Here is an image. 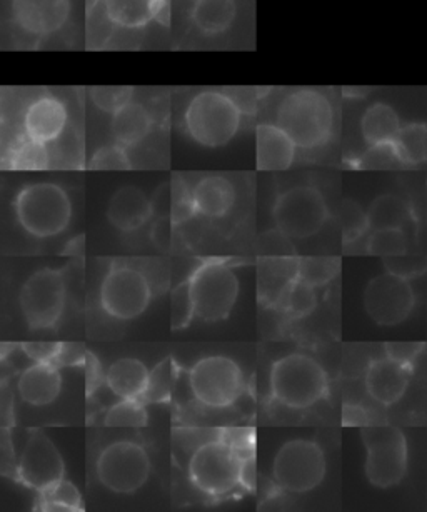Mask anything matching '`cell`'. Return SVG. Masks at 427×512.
Listing matches in <instances>:
<instances>
[{"label": "cell", "instance_id": "cell-1", "mask_svg": "<svg viewBox=\"0 0 427 512\" xmlns=\"http://www.w3.org/2000/svg\"><path fill=\"white\" fill-rule=\"evenodd\" d=\"M276 124L289 134L302 151L326 146L334 129V107L326 94L314 89H297L282 97Z\"/></svg>", "mask_w": 427, "mask_h": 512}, {"label": "cell", "instance_id": "cell-2", "mask_svg": "<svg viewBox=\"0 0 427 512\" xmlns=\"http://www.w3.org/2000/svg\"><path fill=\"white\" fill-rule=\"evenodd\" d=\"M242 109L234 97L219 91H202L192 97L184 112V127L199 146H226L241 129Z\"/></svg>", "mask_w": 427, "mask_h": 512}, {"label": "cell", "instance_id": "cell-3", "mask_svg": "<svg viewBox=\"0 0 427 512\" xmlns=\"http://www.w3.org/2000/svg\"><path fill=\"white\" fill-rule=\"evenodd\" d=\"M329 381L324 367L306 354H289L271 369L272 397L282 406L307 409L327 396Z\"/></svg>", "mask_w": 427, "mask_h": 512}, {"label": "cell", "instance_id": "cell-4", "mask_svg": "<svg viewBox=\"0 0 427 512\" xmlns=\"http://www.w3.org/2000/svg\"><path fill=\"white\" fill-rule=\"evenodd\" d=\"M16 214L22 229L31 236H59L71 222V199L61 186L52 182L29 184L17 194Z\"/></svg>", "mask_w": 427, "mask_h": 512}, {"label": "cell", "instance_id": "cell-5", "mask_svg": "<svg viewBox=\"0 0 427 512\" xmlns=\"http://www.w3.org/2000/svg\"><path fill=\"white\" fill-rule=\"evenodd\" d=\"M366 446V476L372 486H397L407 471V441L401 429L391 424L369 422L361 427Z\"/></svg>", "mask_w": 427, "mask_h": 512}, {"label": "cell", "instance_id": "cell-6", "mask_svg": "<svg viewBox=\"0 0 427 512\" xmlns=\"http://www.w3.org/2000/svg\"><path fill=\"white\" fill-rule=\"evenodd\" d=\"M242 459L222 437L197 447L189 461L192 484L207 496H226L241 484Z\"/></svg>", "mask_w": 427, "mask_h": 512}, {"label": "cell", "instance_id": "cell-7", "mask_svg": "<svg viewBox=\"0 0 427 512\" xmlns=\"http://www.w3.org/2000/svg\"><path fill=\"white\" fill-rule=\"evenodd\" d=\"M327 462L317 442L309 439L287 441L274 457L272 474L277 486L292 494L316 489L326 477Z\"/></svg>", "mask_w": 427, "mask_h": 512}, {"label": "cell", "instance_id": "cell-8", "mask_svg": "<svg viewBox=\"0 0 427 512\" xmlns=\"http://www.w3.org/2000/svg\"><path fill=\"white\" fill-rule=\"evenodd\" d=\"M196 316L204 322L224 321L236 306L239 279L231 266L211 261L197 267L191 279Z\"/></svg>", "mask_w": 427, "mask_h": 512}, {"label": "cell", "instance_id": "cell-9", "mask_svg": "<svg viewBox=\"0 0 427 512\" xmlns=\"http://www.w3.org/2000/svg\"><path fill=\"white\" fill-rule=\"evenodd\" d=\"M22 316L31 329H52L61 321L66 307L67 286L62 269L34 272L21 291Z\"/></svg>", "mask_w": 427, "mask_h": 512}, {"label": "cell", "instance_id": "cell-10", "mask_svg": "<svg viewBox=\"0 0 427 512\" xmlns=\"http://www.w3.org/2000/svg\"><path fill=\"white\" fill-rule=\"evenodd\" d=\"M151 476V459L134 441H116L102 449L97 459V477L116 494H134Z\"/></svg>", "mask_w": 427, "mask_h": 512}, {"label": "cell", "instance_id": "cell-11", "mask_svg": "<svg viewBox=\"0 0 427 512\" xmlns=\"http://www.w3.org/2000/svg\"><path fill=\"white\" fill-rule=\"evenodd\" d=\"M272 214L282 234L301 241L321 231L329 217V209L316 187L296 186L277 197Z\"/></svg>", "mask_w": 427, "mask_h": 512}, {"label": "cell", "instance_id": "cell-12", "mask_svg": "<svg viewBox=\"0 0 427 512\" xmlns=\"http://www.w3.org/2000/svg\"><path fill=\"white\" fill-rule=\"evenodd\" d=\"M192 396L204 406L229 407L244 391V374L231 357L209 356L197 361L189 372Z\"/></svg>", "mask_w": 427, "mask_h": 512}, {"label": "cell", "instance_id": "cell-13", "mask_svg": "<svg viewBox=\"0 0 427 512\" xmlns=\"http://www.w3.org/2000/svg\"><path fill=\"white\" fill-rule=\"evenodd\" d=\"M151 301L149 279L136 267H111L102 281L101 306L114 319H136L147 311Z\"/></svg>", "mask_w": 427, "mask_h": 512}, {"label": "cell", "instance_id": "cell-14", "mask_svg": "<svg viewBox=\"0 0 427 512\" xmlns=\"http://www.w3.org/2000/svg\"><path fill=\"white\" fill-rule=\"evenodd\" d=\"M416 304L409 279L386 272L374 277L364 292V307L379 326H396L406 321Z\"/></svg>", "mask_w": 427, "mask_h": 512}, {"label": "cell", "instance_id": "cell-15", "mask_svg": "<svg viewBox=\"0 0 427 512\" xmlns=\"http://www.w3.org/2000/svg\"><path fill=\"white\" fill-rule=\"evenodd\" d=\"M64 459L56 444L42 431H32L27 439L17 476L26 486L42 492L64 479Z\"/></svg>", "mask_w": 427, "mask_h": 512}, {"label": "cell", "instance_id": "cell-16", "mask_svg": "<svg viewBox=\"0 0 427 512\" xmlns=\"http://www.w3.org/2000/svg\"><path fill=\"white\" fill-rule=\"evenodd\" d=\"M71 0H11L14 26L26 36H54L71 17Z\"/></svg>", "mask_w": 427, "mask_h": 512}, {"label": "cell", "instance_id": "cell-17", "mask_svg": "<svg viewBox=\"0 0 427 512\" xmlns=\"http://www.w3.org/2000/svg\"><path fill=\"white\" fill-rule=\"evenodd\" d=\"M69 122V112L61 99L41 96L26 107L22 116V132L34 141L52 144L61 139Z\"/></svg>", "mask_w": 427, "mask_h": 512}, {"label": "cell", "instance_id": "cell-18", "mask_svg": "<svg viewBox=\"0 0 427 512\" xmlns=\"http://www.w3.org/2000/svg\"><path fill=\"white\" fill-rule=\"evenodd\" d=\"M411 377L412 366L391 357H381L367 367V394L382 406H392L404 396Z\"/></svg>", "mask_w": 427, "mask_h": 512}, {"label": "cell", "instance_id": "cell-19", "mask_svg": "<svg viewBox=\"0 0 427 512\" xmlns=\"http://www.w3.org/2000/svg\"><path fill=\"white\" fill-rule=\"evenodd\" d=\"M256 147L259 171H287L296 159V142L276 122L257 126Z\"/></svg>", "mask_w": 427, "mask_h": 512}, {"label": "cell", "instance_id": "cell-20", "mask_svg": "<svg viewBox=\"0 0 427 512\" xmlns=\"http://www.w3.org/2000/svg\"><path fill=\"white\" fill-rule=\"evenodd\" d=\"M22 401L31 406H49L56 401L62 389V376L54 362H36L27 367L17 382Z\"/></svg>", "mask_w": 427, "mask_h": 512}, {"label": "cell", "instance_id": "cell-21", "mask_svg": "<svg viewBox=\"0 0 427 512\" xmlns=\"http://www.w3.org/2000/svg\"><path fill=\"white\" fill-rule=\"evenodd\" d=\"M299 277V259L294 256L262 257L259 264V297L269 306L282 304L289 287Z\"/></svg>", "mask_w": 427, "mask_h": 512}, {"label": "cell", "instance_id": "cell-22", "mask_svg": "<svg viewBox=\"0 0 427 512\" xmlns=\"http://www.w3.org/2000/svg\"><path fill=\"white\" fill-rule=\"evenodd\" d=\"M151 216V199L136 186L117 189L107 207V219L122 232L137 231Z\"/></svg>", "mask_w": 427, "mask_h": 512}, {"label": "cell", "instance_id": "cell-23", "mask_svg": "<svg viewBox=\"0 0 427 512\" xmlns=\"http://www.w3.org/2000/svg\"><path fill=\"white\" fill-rule=\"evenodd\" d=\"M167 0H102L104 14L112 26L137 31L157 21Z\"/></svg>", "mask_w": 427, "mask_h": 512}, {"label": "cell", "instance_id": "cell-24", "mask_svg": "<svg viewBox=\"0 0 427 512\" xmlns=\"http://www.w3.org/2000/svg\"><path fill=\"white\" fill-rule=\"evenodd\" d=\"M197 214L221 219L232 211L236 204V189L227 177L206 176L197 181L192 189Z\"/></svg>", "mask_w": 427, "mask_h": 512}, {"label": "cell", "instance_id": "cell-25", "mask_svg": "<svg viewBox=\"0 0 427 512\" xmlns=\"http://www.w3.org/2000/svg\"><path fill=\"white\" fill-rule=\"evenodd\" d=\"M154 126V117L141 102L131 101L112 114L111 129L117 144L134 147L141 144Z\"/></svg>", "mask_w": 427, "mask_h": 512}, {"label": "cell", "instance_id": "cell-26", "mask_svg": "<svg viewBox=\"0 0 427 512\" xmlns=\"http://www.w3.org/2000/svg\"><path fill=\"white\" fill-rule=\"evenodd\" d=\"M151 371L139 359H119L106 374L107 386L119 399H142Z\"/></svg>", "mask_w": 427, "mask_h": 512}, {"label": "cell", "instance_id": "cell-27", "mask_svg": "<svg viewBox=\"0 0 427 512\" xmlns=\"http://www.w3.org/2000/svg\"><path fill=\"white\" fill-rule=\"evenodd\" d=\"M401 127L397 112L386 102H374L362 114L361 132L367 146L392 144Z\"/></svg>", "mask_w": 427, "mask_h": 512}, {"label": "cell", "instance_id": "cell-28", "mask_svg": "<svg viewBox=\"0 0 427 512\" xmlns=\"http://www.w3.org/2000/svg\"><path fill=\"white\" fill-rule=\"evenodd\" d=\"M236 14V0H197L192 7L191 19L199 31L216 36L232 26Z\"/></svg>", "mask_w": 427, "mask_h": 512}, {"label": "cell", "instance_id": "cell-29", "mask_svg": "<svg viewBox=\"0 0 427 512\" xmlns=\"http://www.w3.org/2000/svg\"><path fill=\"white\" fill-rule=\"evenodd\" d=\"M367 219H369V229L372 231L404 229L411 224L412 211L402 197L384 194L372 202L367 211Z\"/></svg>", "mask_w": 427, "mask_h": 512}, {"label": "cell", "instance_id": "cell-30", "mask_svg": "<svg viewBox=\"0 0 427 512\" xmlns=\"http://www.w3.org/2000/svg\"><path fill=\"white\" fill-rule=\"evenodd\" d=\"M51 166V151L47 144L34 141L26 134L7 151L6 167L12 171H46Z\"/></svg>", "mask_w": 427, "mask_h": 512}, {"label": "cell", "instance_id": "cell-31", "mask_svg": "<svg viewBox=\"0 0 427 512\" xmlns=\"http://www.w3.org/2000/svg\"><path fill=\"white\" fill-rule=\"evenodd\" d=\"M394 149L402 166H421L427 161V126L424 122H411L401 127L394 139Z\"/></svg>", "mask_w": 427, "mask_h": 512}, {"label": "cell", "instance_id": "cell-32", "mask_svg": "<svg viewBox=\"0 0 427 512\" xmlns=\"http://www.w3.org/2000/svg\"><path fill=\"white\" fill-rule=\"evenodd\" d=\"M176 362L171 357L159 362L151 374L147 389L142 396V402H169L171 401L174 384H176Z\"/></svg>", "mask_w": 427, "mask_h": 512}, {"label": "cell", "instance_id": "cell-33", "mask_svg": "<svg viewBox=\"0 0 427 512\" xmlns=\"http://www.w3.org/2000/svg\"><path fill=\"white\" fill-rule=\"evenodd\" d=\"M341 261L334 257H302L299 259V279L311 286H326L337 276Z\"/></svg>", "mask_w": 427, "mask_h": 512}, {"label": "cell", "instance_id": "cell-34", "mask_svg": "<svg viewBox=\"0 0 427 512\" xmlns=\"http://www.w3.org/2000/svg\"><path fill=\"white\" fill-rule=\"evenodd\" d=\"M407 237L404 229H379L372 231L371 236L367 239L366 251L371 256L384 257L401 256L406 254Z\"/></svg>", "mask_w": 427, "mask_h": 512}, {"label": "cell", "instance_id": "cell-35", "mask_svg": "<svg viewBox=\"0 0 427 512\" xmlns=\"http://www.w3.org/2000/svg\"><path fill=\"white\" fill-rule=\"evenodd\" d=\"M281 306H284L287 314L294 319L309 316L317 306L316 287L297 277L294 284L289 287Z\"/></svg>", "mask_w": 427, "mask_h": 512}, {"label": "cell", "instance_id": "cell-36", "mask_svg": "<svg viewBox=\"0 0 427 512\" xmlns=\"http://www.w3.org/2000/svg\"><path fill=\"white\" fill-rule=\"evenodd\" d=\"M147 424V412L141 399H121L107 411V427L139 429Z\"/></svg>", "mask_w": 427, "mask_h": 512}, {"label": "cell", "instance_id": "cell-37", "mask_svg": "<svg viewBox=\"0 0 427 512\" xmlns=\"http://www.w3.org/2000/svg\"><path fill=\"white\" fill-rule=\"evenodd\" d=\"M42 496L41 507L46 511H79L82 509L81 494L71 482L62 479L46 491L39 492Z\"/></svg>", "mask_w": 427, "mask_h": 512}, {"label": "cell", "instance_id": "cell-38", "mask_svg": "<svg viewBox=\"0 0 427 512\" xmlns=\"http://www.w3.org/2000/svg\"><path fill=\"white\" fill-rule=\"evenodd\" d=\"M196 316V306L192 299L191 282L184 281L171 294L172 331H181L191 324Z\"/></svg>", "mask_w": 427, "mask_h": 512}, {"label": "cell", "instance_id": "cell-39", "mask_svg": "<svg viewBox=\"0 0 427 512\" xmlns=\"http://www.w3.org/2000/svg\"><path fill=\"white\" fill-rule=\"evenodd\" d=\"M339 221H341L342 237L346 244L356 242L369 229L367 212L362 211L361 206L351 199L342 202L341 209H339Z\"/></svg>", "mask_w": 427, "mask_h": 512}, {"label": "cell", "instance_id": "cell-40", "mask_svg": "<svg viewBox=\"0 0 427 512\" xmlns=\"http://www.w3.org/2000/svg\"><path fill=\"white\" fill-rule=\"evenodd\" d=\"M91 171H131L132 162L126 147L121 144H107L97 149L89 161Z\"/></svg>", "mask_w": 427, "mask_h": 512}, {"label": "cell", "instance_id": "cell-41", "mask_svg": "<svg viewBox=\"0 0 427 512\" xmlns=\"http://www.w3.org/2000/svg\"><path fill=\"white\" fill-rule=\"evenodd\" d=\"M357 167L364 171H391L402 167V162L397 157L394 144H377L369 146V149L357 159Z\"/></svg>", "mask_w": 427, "mask_h": 512}, {"label": "cell", "instance_id": "cell-42", "mask_svg": "<svg viewBox=\"0 0 427 512\" xmlns=\"http://www.w3.org/2000/svg\"><path fill=\"white\" fill-rule=\"evenodd\" d=\"M134 89L127 86H97L91 89L94 106L107 114H116L121 107L132 101Z\"/></svg>", "mask_w": 427, "mask_h": 512}, {"label": "cell", "instance_id": "cell-43", "mask_svg": "<svg viewBox=\"0 0 427 512\" xmlns=\"http://www.w3.org/2000/svg\"><path fill=\"white\" fill-rule=\"evenodd\" d=\"M384 266L387 272H392L396 276L404 279L421 276L426 271L427 261L424 257L414 256V254H401V256L384 257Z\"/></svg>", "mask_w": 427, "mask_h": 512}, {"label": "cell", "instance_id": "cell-44", "mask_svg": "<svg viewBox=\"0 0 427 512\" xmlns=\"http://www.w3.org/2000/svg\"><path fill=\"white\" fill-rule=\"evenodd\" d=\"M172 187H174V207H172L171 219L176 224H181L197 214L194 197H192V191H189L186 184L182 182L181 177H177L176 181L172 182Z\"/></svg>", "mask_w": 427, "mask_h": 512}, {"label": "cell", "instance_id": "cell-45", "mask_svg": "<svg viewBox=\"0 0 427 512\" xmlns=\"http://www.w3.org/2000/svg\"><path fill=\"white\" fill-rule=\"evenodd\" d=\"M261 254L264 257L294 256L289 237L277 231L267 232L261 239Z\"/></svg>", "mask_w": 427, "mask_h": 512}, {"label": "cell", "instance_id": "cell-46", "mask_svg": "<svg viewBox=\"0 0 427 512\" xmlns=\"http://www.w3.org/2000/svg\"><path fill=\"white\" fill-rule=\"evenodd\" d=\"M61 342H24L22 351L34 362H56Z\"/></svg>", "mask_w": 427, "mask_h": 512}, {"label": "cell", "instance_id": "cell-47", "mask_svg": "<svg viewBox=\"0 0 427 512\" xmlns=\"http://www.w3.org/2000/svg\"><path fill=\"white\" fill-rule=\"evenodd\" d=\"M384 347H386L387 357L412 366L414 361H416V357L424 349V344H421V342H387Z\"/></svg>", "mask_w": 427, "mask_h": 512}, {"label": "cell", "instance_id": "cell-48", "mask_svg": "<svg viewBox=\"0 0 427 512\" xmlns=\"http://www.w3.org/2000/svg\"><path fill=\"white\" fill-rule=\"evenodd\" d=\"M152 216L171 217L174 207V187L171 182H164L157 187L154 196L151 197Z\"/></svg>", "mask_w": 427, "mask_h": 512}, {"label": "cell", "instance_id": "cell-49", "mask_svg": "<svg viewBox=\"0 0 427 512\" xmlns=\"http://www.w3.org/2000/svg\"><path fill=\"white\" fill-rule=\"evenodd\" d=\"M87 351L82 344H72V342H62L61 352L57 356V366H79L86 361Z\"/></svg>", "mask_w": 427, "mask_h": 512}, {"label": "cell", "instance_id": "cell-50", "mask_svg": "<svg viewBox=\"0 0 427 512\" xmlns=\"http://www.w3.org/2000/svg\"><path fill=\"white\" fill-rule=\"evenodd\" d=\"M174 224L176 222L172 221L171 217H159L154 227H152V241H154V244L159 249H167V247L171 246L172 226Z\"/></svg>", "mask_w": 427, "mask_h": 512}, {"label": "cell", "instance_id": "cell-51", "mask_svg": "<svg viewBox=\"0 0 427 512\" xmlns=\"http://www.w3.org/2000/svg\"><path fill=\"white\" fill-rule=\"evenodd\" d=\"M369 416L361 406L346 404L342 409V424L347 427H362L369 424Z\"/></svg>", "mask_w": 427, "mask_h": 512}, {"label": "cell", "instance_id": "cell-52", "mask_svg": "<svg viewBox=\"0 0 427 512\" xmlns=\"http://www.w3.org/2000/svg\"><path fill=\"white\" fill-rule=\"evenodd\" d=\"M87 392L91 394L92 389L96 391L99 386V379H101V366L97 362L96 357L92 356L91 352H87Z\"/></svg>", "mask_w": 427, "mask_h": 512}, {"label": "cell", "instance_id": "cell-53", "mask_svg": "<svg viewBox=\"0 0 427 512\" xmlns=\"http://www.w3.org/2000/svg\"><path fill=\"white\" fill-rule=\"evenodd\" d=\"M241 486L246 487L249 491L256 486V457L242 461Z\"/></svg>", "mask_w": 427, "mask_h": 512}, {"label": "cell", "instance_id": "cell-54", "mask_svg": "<svg viewBox=\"0 0 427 512\" xmlns=\"http://www.w3.org/2000/svg\"><path fill=\"white\" fill-rule=\"evenodd\" d=\"M12 397L11 391L7 389V386H4V391H2V424L6 429H9V419L12 416Z\"/></svg>", "mask_w": 427, "mask_h": 512}, {"label": "cell", "instance_id": "cell-55", "mask_svg": "<svg viewBox=\"0 0 427 512\" xmlns=\"http://www.w3.org/2000/svg\"><path fill=\"white\" fill-rule=\"evenodd\" d=\"M194 2H197V0H194Z\"/></svg>", "mask_w": 427, "mask_h": 512}]
</instances>
